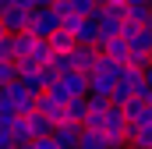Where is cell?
Here are the masks:
<instances>
[{
	"label": "cell",
	"mask_w": 152,
	"mask_h": 149,
	"mask_svg": "<svg viewBox=\"0 0 152 149\" xmlns=\"http://www.w3.org/2000/svg\"><path fill=\"white\" fill-rule=\"evenodd\" d=\"M60 29V14L53 11V7H39V11H32L28 14V36H36V39H50L53 32Z\"/></svg>",
	"instance_id": "cell-2"
},
{
	"label": "cell",
	"mask_w": 152,
	"mask_h": 149,
	"mask_svg": "<svg viewBox=\"0 0 152 149\" xmlns=\"http://www.w3.org/2000/svg\"><path fill=\"white\" fill-rule=\"evenodd\" d=\"M46 43H50V50H53V53H71V50L78 46L75 36H71V32H64V29H57V32L46 39Z\"/></svg>",
	"instance_id": "cell-16"
},
{
	"label": "cell",
	"mask_w": 152,
	"mask_h": 149,
	"mask_svg": "<svg viewBox=\"0 0 152 149\" xmlns=\"http://www.w3.org/2000/svg\"><path fill=\"white\" fill-rule=\"evenodd\" d=\"M0 29H4L7 36H18V32H25V29H28V14H25V11H18V7H7V11L0 14Z\"/></svg>",
	"instance_id": "cell-6"
},
{
	"label": "cell",
	"mask_w": 152,
	"mask_h": 149,
	"mask_svg": "<svg viewBox=\"0 0 152 149\" xmlns=\"http://www.w3.org/2000/svg\"><path fill=\"white\" fill-rule=\"evenodd\" d=\"M149 7H152V0H149Z\"/></svg>",
	"instance_id": "cell-28"
},
{
	"label": "cell",
	"mask_w": 152,
	"mask_h": 149,
	"mask_svg": "<svg viewBox=\"0 0 152 149\" xmlns=\"http://www.w3.org/2000/svg\"><path fill=\"white\" fill-rule=\"evenodd\" d=\"M28 149H57V146H53V139H32Z\"/></svg>",
	"instance_id": "cell-23"
},
{
	"label": "cell",
	"mask_w": 152,
	"mask_h": 149,
	"mask_svg": "<svg viewBox=\"0 0 152 149\" xmlns=\"http://www.w3.org/2000/svg\"><path fill=\"white\" fill-rule=\"evenodd\" d=\"M50 57H53V50H50V43H46V39H36L25 60H28L32 68H46V64H50Z\"/></svg>",
	"instance_id": "cell-11"
},
{
	"label": "cell",
	"mask_w": 152,
	"mask_h": 149,
	"mask_svg": "<svg viewBox=\"0 0 152 149\" xmlns=\"http://www.w3.org/2000/svg\"><path fill=\"white\" fill-rule=\"evenodd\" d=\"M25 124H28V135H32V139H50V135H53V124H50L42 114H28Z\"/></svg>",
	"instance_id": "cell-13"
},
{
	"label": "cell",
	"mask_w": 152,
	"mask_h": 149,
	"mask_svg": "<svg viewBox=\"0 0 152 149\" xmlns=\"http://www.w3.org/2000/svg\"><path fill=\"white\" fill-rule=\"evenodd\" d=\"M46 71L53 74V78H67V74L75 71V64H71V53H53V57H50V64H46Z\"/></svg>",
	"instance_id": "cell-12"
},
{
	"label": "cell",
	"mask_w": 152,
	"mask_h": 149,
	"mask_svg": "<svg viewBox=\"0 0 152 149\" xmlns=\"http://www.w3.org/2000/svg\"><path fill=\"white\" fill-rule=\"evenodd\" d=\"M0 100H7V103L14 107V117H28V114H36V96H32L25 85H18V82L4 85V89H0Z\"/></svg>",
	"instance_id": "cell-3"
},
{
	"label": "cell",
	"mask_w": 152,
	"mask_h": 149,
	"mask_svg": "<svg viewBox=\"0 0 152 149\" xmlns=\"http://www.w3.org/2000/svg\"><path fill=\"white\" fill-rule=\"evenodd\" d=\"M134 4H149V0H127V7H134Z\"/></svg>",
	"instance_id": "cell-25"
},
{
	"label": "cell",
	"mask_w": 152,
	"mask_h": 149,
	"mask_svg": "<svg viewBox=\"0 0 152 149\" xmlns=\"http://www.w3.org/2000/svg\"><path fill=\"white\" fill-rule=\"evenodd\" d=\"M7 131H11V142H14V149L28 146L32 142V135H28V124H25V117H14L11 124H7Z\"/></svg>",
	"instance_id": "cell-15"
},
{
	"label": "cell",
	"mask_w": 152,
	"mask_h": 149,
	"mask_svg": "<svg viewBox=\"0 0 152 149\" xmlns=\"http://www.w3.org/2000/svg\"><path fill=\"white\" fill-rule=\"evenodd\" d=\"M142 82H145V89L152 92V68H145V71H142Z\"/></svg>",
	"instance_id": "cell-24"
},
{
	"label": "cell",
	"mask_w": 152,
	"mask_h": 149,
	"mask_svg": "<svg viewBox=\"0 0 152 149\" xmlns=\"http://www.w3.org/2000/svg\"><path fill=\"white\" fill-rule=\"evenodd\" d=\"M92 21H96V29H99V39H113V36H120V29H124V7H96Z\"/></svg>",
	"instance_id": "cell-4"
},
{
	"label": "cell",
	"mask_w": 152,
	"mask_h": 149,
	"mask_svg": "<svg viewBox=\"0 0 152 149\" xmlns=\"http://www.w3.org/2000/svg\"><path fill=\"white\" fill-rule=\"evenodd\" d=\"M96 57H99V50H96V46H75V50H71V64H75L78 74H88V71H92Z\"/></svg>",
	"instance_id": "cell-7"
},
{
	"label": "cell",
	"mask_w": 152,
	"mask_h": 149,
	"mask_svg": "<svg viewBox=\"0 0 152 149\" xmlns=\"http://www.w3.org/2000/svg\"><path fill=\"white\" fill-rule=\"evenodd\" d=\"M85 114H88L85 100H67V103H64V124H78V128H81Z\"/></svg>",
	"instance_id": "cell-14"
},
{
	"label": "cell",
	"mask_w": 152,
	"mask_h": 149,
	"mask_svg": "<svg viewBox=\"0 0 152 149\" xmlns=\"http://www.w3.org/2000/svg\"><path fill=\"white\" fill-rule=\"evenodd\" d=\"M46 92H50L53 100H60V103H67V100H85V96H88V78L71 71L67 78H57Z\"/></svg>",
	"instance_id": "cell-1"
},
{
	"label": "cell",
	"mask_w": 152,
	"mask_h": 149,
	"mask_svg": "<svg viewBox=\"0 0 152 149\" xmlns=\"http://www.w3.org/2000/svg\"><path fill=\"white\" fill-rule=\"evenodd\" d=\"M67 11H71L75 18H92V14H96V4H92V0H67Z\"/></svg>",
	"instance_id": "cell-19"
},
{
	"label": "cell",
	"mask_w": 152,
	"mask_h": 149,
	"mask_svg": "<svg viewBox=\"0 0 152 149\" xmlns=\"http://www.w3.org/2000/svg\"><path fill=\"white\" fill-rule=\"evenodd\" d=\"M53 4H67V0H50V7H53Z\"/></svg>",
	"instance_id": "cell-27"
},
{
	"label": "cell",
	"mask_w": 152,
	"mask_h": 149,
	"mask_svg": "<svg viewBox=\"0 0 152 149\" xmlns=\"http://www.w3.org/2000/svg\"><path fill=\"white\" fill-rule=\"evenodd\" d=\"M85 107H88V114H106L110 100H99V96H85Z\"/></svg>",
	"instance_id": "cell-21"
},
{
	"label": "cell",
	"mask_w": 152,
	"mask_h": 149,
	"mask_svg": "<svg viewBox=\"0 0 152 149\" xmlns=\"http://www.w3.org/2000/svg\"><path fill=\"white\" fill-rule=\"evenodd\" d=\"M96 50H99L103 57H110V60H117V64H127V57H131L127 43H124L120 36H113V39H99V43H96Z\"/></svg>",
	"instance_id": "cell-5"
},
{
	"label": "cell",
	"mask_w": 152,
	"mask_h": 149,
	"mask_svg": "<svg viewBox=\"0 0 152 149\" xmlns=\"http://www.w3.org/2000/svg\"><path fill=\"white\" fill-rule=\"evenodd\" d=\"M145 68H152V50H149V57H145Z\"/></svg>",
	"instance_id": "cell-26"
},
{
	"label": "cell",
	"mask_w": 152,
	"mask_h": 149,
	"mask_svg": "<svg viewBox=\"0 0 152 149\" xmlns=\"http://www.w3.org/2000/svg\"><path fill=\"white\" fill-rule=\"evenodd\" d=\"M32 43H36V36H28V32L7 36V46H11V57H14V60H25V57H28V50H32Z\"/></svg>",
	"instance_id": "cell-10"
},
{
	"label": "cell",
	"mask_w": 152,
	"mask_h": 149,
	"mask_svg": "<svg viewBox=\"0 0 152 149\" xmlns=\"http://www.w3.org/2000/svg\"><path fill=\"white\" fill-rule=\"evenodd\" d=\"M78 135H81V128L78 124H60V128H53V146L57 149H78Z\"/></svg>",
	"instance_id": "cell-8"
},
{
	"label": "cell",
	"mask_w": 152,
	"mask_h": 149,
	"mask_svg": "<svg viewBox=\"0 0 152 149\" xmlns=\"http://www.w3.org/2000/svg\"><path fill=\"white\" fill-rule=\"evenodd\" d=\"M78 149H110V142H106L103 131H85V128H81V135H78Z\"/></svg>",
	"instance_id": "cell-17"
},
{
	"label": "cell",
	"mask_w": 152,
	"mask_h": 149,
	"mask_svg": "<svg viewBox=\"0 0 152 149\" xmlns=\"http://www.w3.org/2000/svg\"><path fill=\"white\" fill-rule=\"evenodd\" d=\"M120 68H124V64H117V60H110V57L99 53L88 74H96V78H103V82H117V78H120Z\"/></svg>",
	"instance_id": "cell-9"
},
{
	"label": "cell",
	"mask_w": 152,
	"mask_h": 149,
	"mask_svg": "<svg viewBox=\"0 0 152 149\" xmlns=\"http://www.w3.org/2000/svg\"><path fill=\"white\" fill-rule=\"evenodd\" d=\"M117 82H124L131 92H138V89L145 85V82H142V71H138V68H131V64H124V68H120V78H117Z\"/></svg>",
	"instance_id": "cell-18"
},
{
	"label": "cell",
	"mask_w": 152,
	"mask_h": 149,
	"mask_svg": "<svg viewBox=\"0 0 152 149\" xmlns=\"http://www.w3.org/2000/svg\"><path fill=\"white\" fill-rule=\"evenodd\" d=\"M11 121H14V107H11V103H7V100H0V124H4V128H7V124H11Z\"/></svg>",
	"instance_id": "cell-22"
},
{
	"label": "cell",
	"mask_w": 152,
	"mask_h": 149,
	"mask_svg": "<svg viewBox=\"0 0 152 149\" xmlns=\"http://www.w3.org/2000/svg\"><path fill=\"white\" fill-rule=\"evenodd\" d=\"M11 82H18V68H14V60H0V89L11 85Z\"/></svg>",
	"instance_id": "cell-20"
}]
</instances>
